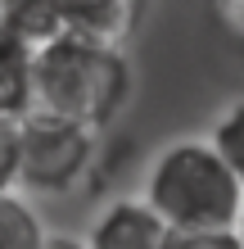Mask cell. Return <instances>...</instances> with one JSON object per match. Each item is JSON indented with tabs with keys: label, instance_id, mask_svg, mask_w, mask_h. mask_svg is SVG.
Instances as JSON below:
<instances>
[{
	"label": "cell",
	"instance_id": "obj_8",
	"mask_svg": "<svg viewBox=\"0 0 244 249\" xmlns=\"http://www.w3.org/2000/svg\"><path fill=\"white\" fill-rule=\"evenodd\" d=\"M32 109V46L0 27V113L23 118Z\"/></svg>",
	"mask_w": 244,
	"mask_h": 249
},
{
	"label": "cell",
	"instance_id": "obj_6",
	"mask_svg": "<svg viewBox=\"0 0 244 249\" xmlns=\"http://www.w3.org/2000/svg\"><path fill=\"white\" fill-rule=\"evenodd\" d=\"M73 18V0H0V27L23 36L27 46L64 32Z\"/></svg>",
	"mask_w": 244,
	"mask_h": 249
},
{
	"label": "cell",
	"instance_id": "obj_7",
	"mask_svg": "<svg viewBox=\"0 0 244 249\" xmlns=\"http://www.w3.org/2000/svg\"><path fill=\"white\" fill-rule=\"evenodd\" d=\"M46 217L18 186H0V249H46Z\"/></svg>",
	"mask_w": 244,
	"mask_h": 249
},
{
	"label": "cell",
	"instance_id": "obj_5",
	"mask_svg": "<svg viewBox=\"0 0 244 249\" xmlns=\"http://www.w3.org/2000/svg\"><path fill=\"white\" fill-rule=\"evenodd\" d=\"M154 0H73V18L68 27L77 32H91L99 41H113V46H127L136 36V27L145 23Z\"/></svg>",
	"mask_w": 244,
	"mask_h": 249
},
{
	"label": "cell",
	"instance_id": "obj_3",
	"mask_svg": "<svg viewBox=\"0 0 244 249\" xmlns=\"http://www.w3.org/2000/svg\"><path fill=\"white\" fill-rule=\"evenodd\" d=\"M104 131L27 109L18 118V177L14 186L32 199H68L95 177Z\"/></svg>",
	"mask_w": 244,
	"mask_h": 249
},
{
	"label": "cell",
	"instance_id": "obj_1",
	"mask_svg": "<svg viewBox=\"0 0 244 249\" xmlns=\"http://www.w3.org/2000/svg\"><path fill=\"white\" fill-rule=\"evenodd\" d=\"M136 72L127 46L64 27L32 46V109L109 131L131 105Z\"/></svg>",
	"mask_w": 244,
	"mask_h": 249
},
{
	"label": "cell",
	"instance_id": "obj_12",
	"mask_svg": "<svg viewBox=\"0 0 244 249\" xmlns=\"http://www.w3.org/2000/svg\"><path fill=\"white\" fill-rule=\"evenodd\" d=\"M222 14V23H226V32H231L240 46H244V0H212Z\"/></svg>",
	"mask_w": 244,
	"mask_h": 249
},
{
	"label": "cell",
	"instance_id": "obj_2",
	"mask_svg": "<svg viewBox=\"0 0 244 249\" xmlns=\"http://www.w3.org/2000/svg\"><path fill=\"white\" fill-rule=\"evenodd\" d=\"M140 195L167 222V236H177V231H204V227H235L244 181L204 131V136H177L159 145L145 168Z\"/></svg>",
	"mask_w": 244,
	"mask_h": 249
},
{
	"label": "cell",
	"instance_id": "obj_9",
	"mask_svg": "<svg viewBox=\"0 0 244 249\" xmlns=\"http://www.w3.org/2000/svg\"><path fill=\"white\" fill-rule=\"evenodd\" d=\"M208 141L226 154V163H231L240 172V181H244V95L217 109V118L208 127Z\"/></svg>",
	"mask_w": 244,
	"mask_h": 249
},
{
	"label": "cell",
	"instance_id": "obj_11",
	"mask_svg": "<svg viewBox=\"0 0 244 249\" xmlns=\"http://www.w3.org/2000/svg\"><path fill=\"white\" fill-rule=\"evenodd\" d=\"M18 177V118L0 113V186H14Z\"/></svg>",
	"mask_w": 244,
	"mask_h": 249
},
{
	"label": "cell",
	"instance_id": "obj_13",
	"mask_svg": "<svg viewBox=\"0 0 244 249\" xmlns=\"http://www.w3.org/2000/svg\"><path fill=\"white\" fill-rule=\"evenodd\" d=\"M235 231H240V245H244V204H240V217H235Z\"/></svg>",
	"mask_w": 244,
	"mask_h": 249
},
{
	"label": "cell",
	"instance_id": "obj_10",
	"mask_svg": "<svg viewBox=\"0 0 244 249\" xmlns=\"http://www.w3.org/2000/svg\"><path fill=\"white\" fill-rule=\"evenodd\" d=\"M167 249H244L235 227H204V231H177L167 236Z\"/></svg>",
	"mask_w": 244,
	"mask_h": 249
},
{
	"label": "cell",
	"instance_id": "obj_4",
	"mask_svg": "<svg viewBox=\"0 0 244 249\" xmlns=\"http://www.w3.org/2000/svg\"><path fill=\"white\" fill-rule=\"evenodd\" d=\"M167 222L145 195H113L91 213L81 231V249H163Z\"/></svg>",
	"mask_w": 244,
	"mask_h": 249
}]
</instances>
